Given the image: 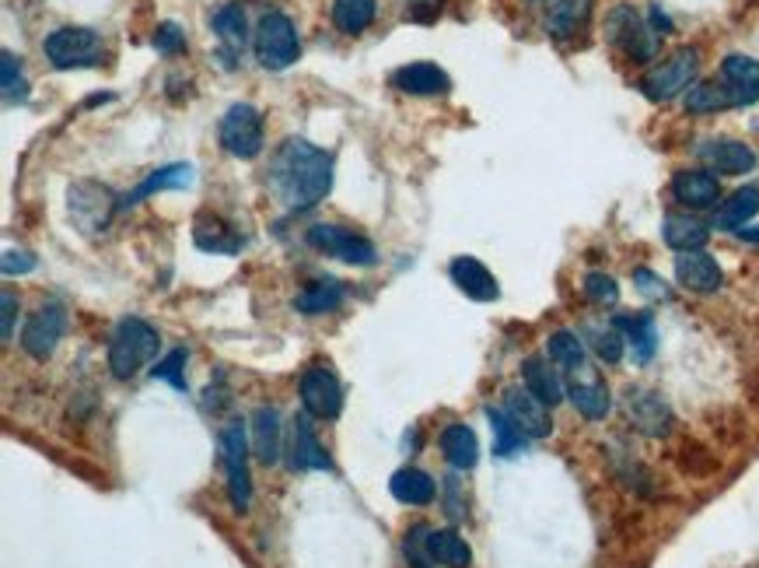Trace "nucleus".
<instances>
[{
	"mask_svg": "<svg viewBox=\"0 0 759 568\" xmlns=\"http://www.w3.org/2000/svg\"><path fill=\"white\" fill-rule=\"evenodd\" d=\"M266 186L287 211H311L332 190V155L305 138H287L266 165Z\"/></svg>",
	"mask_w": 759,
	"mask_h": 568,
	"instance_id": "1",
	"label": "nucleus"
},
{
	"mask_svg": "<svg viewBox=\"0 0 759 568\" xmlns=\"http://www.w3.org/2000/svg\"><path fill=\"white\" fill-rule=\"evenodd\" d=\"M158 352H162V334L141 316H123L116 323L113 337H109V352H105L109 373L116 379H133L144 365L158 358Z\"/></svg>",
	"mask_w": 759,
	"mask_h": 568,
	"instance_id": "2",
	"label": "nucleus"
},
{
	"mask_svg": "<svg viewBox=\"0 0 759 568\" xmlns=\"http://www.w3.org/2000/svg\"><path fill=\"white\" fill-rule=\"evenodd\" d=\"M606 39L616 53H623L630 63H647L658 60L661 50V36L655 32V26L647 21V14H640L634 4H613L606 14Z\"/></svg>",
	"mask_w": 759,
	"mask_h": 568,
	"instance_id": "3",
	"label": "nucleus"
},
{
	"mask_svg": "<svg viewBox=\"0 0 759 568\" xmlns=\"http://www.w3.org/2000/svg\"><path fill=\"white\" fill-rule=\"evenodd\" d=\"M700 74V50L697 47H679L676 53H668L661 63H655L652 71L640 78L637 89L644 92V99L652 102H673L679 95H686L697 84Z\"/></svg>",
	"mask_w": 759,
	"mask_h": 568,
	"instance_id": "4",
	"label": "nucleus"
},
{
	"mask_svg": "<svg viewBox=\"0 0 759 568\" xmlns=\"http://www.w3.org/2000/svg\"><path fill=\"white\" fill-rule=\"evenodd\" d=\"M256 60L266 71H287L301 57V36L284 11H266L253 32Z\"/></svg>",
	"mask_w": 759,
	"mask_h": 568,
	"instance_id": "5",
	"label": "nucleus"
},
{
	"mask_svg": "<svg viewBox=\"0 0 759 568\" xmlns=\"http://www.w3.org/2000/svg\"><path fill=\"white\" fill-rule=\"evenodd\" d=\"M42 53L53 63L57 71H81V68H99L105 50L102 39L95 29L84 26H63L53 29L47 39H42Z\"/></svg>",
	"mask_w": 759,
	"mask_h": 568,
	"instance_id": "6",
	"label": "nucleus"
},
{
	"mask_svg": "<svg viewBox=\"0 0 759 568\" xmlns=\"http://www.w3.org/2000/svg\"><path fill=\"white\" fill-rule=\"evenodd\" d=\"M220 464H225L228 501L235 513H249L253 506V474H249V435L242 422H228L220 432Z\"/></svg>",
	"mask_w": 759,
	"mask_h": 568,
	"instance_id": "7",
	"label": "nucleus"
},
{
	"mask_svg": "<svg viewBox=\"0 0 759 568\" xmlns=\"http://www.w3.org/2000/svg\"><path fill=\"white\" fill-rule=\"evenodd\" d=\"M217 138H220V148L228 151V155L249 162L256 155H263L266 148V123H263V113L256 105L249 102H235L228 105V113L220 116V126H217Z\"/></svg>",
	"mask_w": 759,
	"mask_h": 568,
	"instance_id": "8",
	"label": "nucleus"
},
{
	"mask_svg": "<svg viewBox=\"0 0 759 568\" xmlns=\"http://www.w3.org/2000/svg\"><path fill=\"white\" fill-rule=\"evenodd\" d=\"M308 246L322 253V256H332V260H343V264L350 267H375L378 264V250L368 235L353 232L347 225H329V222H319L308 229Z\"/></svg>",
	"mask_w": 759,
	"mask_h": 568,
	"instance_id": "9",
	"label": "nucleus"
},
{
	"mask_svg": "<svg viewBox=\"0 0 759 568\" xmlns=\"http://www.w3.org/2000/svg\"><path fill=\"white\" fill-rule=\"evenodd\" d=\"M623 418H627L640 435L647 439H668L676 428V414L668 407V400L652 386H627L623 389Z\"/></svg>",
	"mask_w": 759,
	"mask_h": 568,
	"instance_id": "10",
	"label": "nucleus"
},
{
	"mask_svg": "<svg viewBox=\"0 0 759 568\" xmlns=\"http://www.w3.org/2000/svg\"><path fill=\"white\" fill-rule=\"evenodd\" d=\"M298 393H301V407H305L308 418H316V422H337L340 418L343 386H340L329 362H311L301 373Z\"/></svg>",
	"mask_w": 759,
	"mask_h": 568,
	"instance_id": "11",
	"label": "nucleus"
},
{
	"mask_svg": "<svg viewBox=\"0 0 759 568\" xmlns=\"http://www.w3.org/2000/svg\"><path fill=\"white\" fill-rule=\"evenodd\" d=\"M66 326H71V316H66L60 302L39 305V310L29 316L25 331H21V347H25V355L35 362H47L60 347V341L66 337Z\"/></svg>",
	"mask_w": 759,
	"mask_h": 568,
	"instance_id": "12",
	"label": "nucleus"
},
{
	"mask_svg": "<svg viewBox=\"0 0 759 568\" xmlns=\"http://www.w3.org/2000/svg\"><path fill=\"white\" fill-rule=\"evenodd\" d=\"M673 201L686 211H710L721 204V183L710 169H676L668 183Z\"/></svg>",
	"mask_w": 759,
	"mask_h": 568,
	"instance_id": "13",
	"label": "nucleus"
},
{
	"mask_svg": "<svg viewBox=\"0 0 759 568\" xmlns=\"http://www.w3.org/2000/svg\"><path fill=\"white\" fill-rule=\"evenodd\" d=\"M673 274H676L679 288L689 292V295H718L725 288V271H721V264L707 250L676 253Z\"/></svg>",
	"mask_w": 759,
	"mask_h": 568,
	"instance_id": "14",
	"label": "nucleus"
},
{
	"mask_svg": "<svg viewBox=\"0 0 759 568\" xmlns=\"http://www.w3.org/2000/svg\"><path fill=\"white\" fill-rule=\"evenodd\" d=\"M595 0H543V32L553 42H574L588 32Z\"/></svg>",
	"mask_w": 759,
	"mask_h": 568,
	"instance_id": "15",
	"label": "nucleus"
},
{
	"mask_svg": "<svg viewBox=\"0 0 759 568\" xmlns=\"http://www.w3.org/2000/svg\"><path fill=\"white\" fill-rule=\"evenodd\" d=\"M697 159L721 176H749L756 169V151L739 138H710L697 144Z\"/></svg>",
	"mask_w": 759,
	"mask_h": 568,
	"instance_id": "16",
	"label": "nucleus"
},
{
	"mask_svg": "<svg viewBox=\"0 0 759 568\" xmlns=\"http://www.w3.org/2000/svg\"><path fill=\"white\" fill-rule=\"evenodd\" d=\"M501 407L507 410V418L529 435V439H550L553 435L550 407L540 397H532L525 386H507L504 397H501Z\"/></svg>",
	"mask_w": 759,
	"mask_h": 568,
	"instance_id": "17",
	"label": "nucleus"
},
{
	"mask_svg": "<svg viewBox=\"0 0 759 568\" xmlns=\"http://www.w3.org/2000/svg\"><path fill=\"white\" fill-rule=\"evenodd\" d=\"M567 400L571 407L582 414L585 422H606L613 414V393L606 386V379L595 376L592 368L585 373H574L567 383Z\"/></svg>",
	"mask_w": 759,
	"mask_h": 568,
	"instance_id": "18",
	"label": "nucleus"
},
{
	"mask_svg": "<svg viewBox=\"0 0 759 568\" xmlns=\"http://www.w3.org/2000/svg\"><path fill=\"white\" fill-rule=\"evenodd\" d=\"M718 81L725 84L735 109H749L759 102V60L746 53H728L718 68Z\"/></svg>",
	"mask_w": 759,
	"mask_h": 568,
	"instance_id": "19",
	"label": "nucleus"
},
{
	"mask_svg": "<svg viewBox=\"0 0 759 568\" xmlns=\"http://www.w3.org/2000/svg\"><path fill=\"white\" fill-rule=\"evenodd\" d=\"M287 467L295 474H308V470H332V460L326 446L319 443L316 428H311L308 414H298L291 422V446H287Z\"/></svg>",
	"mask_w": 759,
	"mask_h": 568,
	"instance_id": "20",
	"label": "nucleus"
},
{
	"mask_svg": "<svg viewBox=\"0 0 759 568\" xmlns=\"http://www.w3.org/2000/svg\"><path fill=\"white\" fill-rule=\"evenodd\" d=\"M389 84L403 95H417V99H431V95H449L452 92V78L444 74L438 63L417 60V63H403L396 68Z\"/></svg>",
	"mask_w": 759,
	"mask_h": 568,
	"instance_id": "21",
	"label": "nucleus"
},
{
	"mask_svg": "<svg viewBox=\"0 0 759 568\" xmlns=\"http://www.w3.org/2000/svg\"><path fill=\"white\" fill-rule=\"evenodd\" d=\"M613 323L619 326L623 341H627V352H630L634 365H652L655 355H658V341H661L655 313H647V310L619 313V316H613Z\"/></svg>",
	"mask_w": 759,
	"mask_h": 568,
	"instance_id": "22",
	"label": "nucleus"
},
{
	"mask_svg": "<svg viewBox=\"0 0 759 568\" xmlns=\"http://www.w3.org/2000/svg\"><path fill=\"white\" fill-rule=\"evenodd\" d=\"M113 211H120V204H113V190L109 186H99L92 180H81L71 186V214L81 229H102Z\"/></svg>",
	"mask_w": 759,
	"mask_h": 568,
	"instance_id": "23",
	"label": "nucleus"
},
{
	"mask_svg": "<svg viewBox=\"0 0 759 568\" xmlns=\"http://www.w3.org/2000/svg\"><path fill=\"white\" fill-rule=\"evenodd\" d=\"M449 277H452L455 288L465 298H473V302H498L501 298L498 277L490 274V267L480 264L476 256H455L452 264H449Z\"/></svg>",
	"mask_w": 759,
	"mask_h": 568,
	"instance_id": "24",
	"label": "nucleus"
},
{
	"mask_svg": "<svg viewBox=\"0 0 759 568\" xmlns=\"http://www.w3.org/2000/svg\"><path fill=\"white\" fill-rule=\"evenodd\" d=\"M522 386L532 393V397H540L546 407H556L567 400V383L561 376V368H556L546 355H529L522 362Z\"/></svg>",
	"mask_w": 759,
	"mask_h": 568,
	"instance_id": "25",
	"label": "nucleus"
},
{
	"mask_svg": "<svg viewBox=\"0 0 759 568\" xmlns=\"http://www.w3.org/2000/svg\"><path fill=\"white\" fill-rule=\"evenodd\" d=\"M661 239L676 253H697L710 243V225H704L694 211H668L661 217Z\"/></svg>",
	"mask_w": 759,
	"mask_h": 568,
	"instance_id": "26",
	"label": "nucleus"
},
{
	"mask_svg": "<svg viewBox=\"0 0 759 568\" xmlns=\"http://www.w3.org/2000/svg\"><path fill=\"white\" fill-rule=\"evenodd\" d=\"M211 32L217 36L220 47H225V50H220V57H225V63L232 68L235 57H242L245 47H249V21H245V8L242 4L217 8L211 14Z\"/></svg>",
	"mask_w": 759,
	"mask_h": 568,
	"instance_id": "27",
	"label": "nucleus"
},
{
	"mask_svg": "<svg viewBox=\"0 0 759 568\" xmlns=\"http://www.w3.org/2000/svg\"><path fill=\"white\" fill-rule=\"evenodd\" d=\"M253 453H256V460L266 464V467H274L280 460V453H284V428H280V410L270 407V404H259L253 410Z\"/></svg>",
	"mask_w": 759,
	"mask_h": 568,
	"instance_id": "28",
	"label": "nucleus"
},
{
	"mask_svg": "<svg viewBox=\"0 0 759 568\" xmlns=\"http://www.w3.org/2000/svg\"><path fill=\"white\" fill-rule=\"evenodd\" d=\"M438 446H441V456H444V464H449L452 470H473L480 464V439H476V432L462 425V422H452V425H444L441 435H438Z\"/></svg>",
	"mask_w": 759,
	"mask_h": 568,
	"instance_id": "29",
	"label": "nucleus"
},
{
	"mask_svg": "<svg viewBox=\"0 0 759 568\" xmlns=\"http://www.w3.org/2000/svg\"><path fill=\"white\" fill-rule=\"evenodd\" d=\"M389 491L392 498L399 501V506H410V509H423L431 506V501L438 498V480L420 470V467H399L389 480Z\"/></svg>",
	"mask_w": 759,
	"mask_h": 568,
	"instance_id": "30",
	"label": "nucleus"
},
{
	"mask_svg": "<svg viewBox=\"0 0 759 568\" xmlns=\"http://www.w3.org/2000/svg\"><path fill=\"white\" fill-rule=\"evenodd\" d=\"M193 180H196V172H193V165H186V162L162 165V169H154L137 190H130V193L123 196V201H120V211L137 207L141 201H147V196L162 193V190H186V186H193Z\"/></svg>",
	"mask_w": 759,
	"mask_h": 568,
	"instance_id": "31",
	"label": "nucleus"
},
{
	"mask_svg": "<svg viewBox=\"0 0 759 568\" xmlns=\"http://www.w3.org/2000/svg\"><path fill=\"white\" fill-rule=\"evenodd\" d=\"M546 358L567 376L585 373V368H588V344H585L582 331H567V326L553 331L546 337Z\"/></svg>",
	"mask_w": 759,
	"mask_h": 568,
	"instance_id": "32",
	"label": "nucleus"
},
{
	"mask_svg": "<svg viewBox=\"0 0 759 568\" xmlns=\"http://www.w3.org/2000/svg\"><path fill=\"white\" fill-rule=\"evenodd\" d=\"M759 214V186H739L731 196H725L718 214H714V225L718 232H742L752 217Z\"/></svg>",
	"mask_w": 759,
	"mask_h": 568,
	"instance_id": "33",
	"label": "nucleus"
},
{
	"mask_svg": "<svg viewBox=\"0 0 759 568\" xmlns=\"http://www.w3.org/2000/svg\"><path fill=\"white\" fill-rule=\"evenodd\" d=\"M343 298H347V288L337 277H319V281L305 284V288L298 292L295 310L301 316H326V313H337L343 305Z\"/></svg>",
	"mask_w": 759,
	"mask_h": 568,
	"instance_id": "34",
	"label": "nucleus"
},
{
	"mask_svg": "<svg viewBox=\"0 0 759 568\" xmlns=\"http://www.w3.org/2000/svg\"><path fill=\"white\" fill-rule=\"evenodd\" d=\"M428 555L434 565L444 568H469L473 565V548H469V540L455 530V527H431L428 530Z\"/></svg>",
	"mask_w": 759,
	"mask_h": 568,
	"instance_id": "35",
	"label": "nucleus"
},
{
	"mask_svg": "<svg viewBox=\"0 0 759 568\" xmlns=\"http://www.w3.org/2000/svg\"><path fill=\"white\" fill-rule=\"evenodd\" d=\"M582 337H585V344H588V352H592L602 365H609V368H613V365H619L623 358H627V341H623L619 326H616L613 320L582 326Z\"/></svg>",
	"mask_w": 759,
	"mask_h": 568,
	"instance_id": "36",
	"label": "nucleus"
},
{
	"mask_svg": "<svg viewBox=\"0 0 759 568\" xmlns=\"http://www.w3.org/2000/svg\"><path fill=\"white\" fill-rule=\"evenodd\" d=\"M196 246L204 253H217V256H235L242 250V235L235 229H228L220 217H196V229H193Z\"/></svg>",
	"mask_w": 759,
	"mask_h": 568,
	"instance_id": "37",
	"label": "nucleus"
},
{
	"mask_svg": "<svg viewBox=\"0 0 759 568\" xmlns=\"http://www.w3.org/2000/svg\"><path fill=\"white\" fill-rule=\"evenodd\" d=\"M378 0H332V26L343 36H361L375 26Z\"/></svg>",
	"mask_w": 759,
	"mask_h": 568,
	"instance_id": "38",
	"label": "nucleus"
},
{
	"mask_svg": "<svg viewBox=\"0 0 759 568\" xmlns=\"http://www.w3.org/2000/svg\"><path fill=\"white\" fill-rule=\"evenodd\" d=\"M686 113L694 116H710V113H725V109H735L731 95L725 92V84L714 78V81H697L694 89L683 95Z\"/></svg>",
	"mask_w": 759,
	"mask_h": 568,
	"instance_id": "39",
	"label": "nucleus"
},
{
	"mask_svg": "<svg viewBox=\"0 0 759 568\" xmlns=\"http://www.w3.org/2000/svg\"><path fill=\"white\" fill-rule=\"evenodd\" d=\"M486 422H490V432H494V453L498 456H519L525 446H529V435L507 418L504 407H486Z\"/></svg>",
	"mask_w": 759,
	"mask_h": 568,
	"instance_id": "40",
	"label": "nucleus"
},
{
	"mask_svg": "<svg viewBox=\"0 0 759 568\" xmlns=\"http://www.w3.org/2000/svg\"><path fill=\"white\" fill-rule=\"evenodd\" d=\"M186 347H172V352L165 355V358H158L154 362V368H151V376L154 379H162V383H168V386H175L178 393H186Z\"/></svg>",
	"mask_w": 759,
	"mask_h": 568,
	"instance_id": "41",
	"label": "nucleus"
},
{
	"mask_svg": "<svg viewBox=\"0 0 759 568\" xmlns=\"http://www.w3.org/2000/svg\"><path fill=\"white\" fill-rule=\"evenodd\" d=\"M582 292L595 305H616L619 302V281L606 271H588L582 277Z\"/></svg>",
	"mask_w": 759,
	"mask_h": 568,
	"instance_id": "42",
	"label": "nucleus"
},
{
	"mask_svg": "<svg viewBox=\"0 0 759 568\" xmlns=\"http://www.w3.org/2000/svg\"><path fill=\"white\" fill-rule=\"evenodd\" d=\"M0 71H4V102L14 105V102H25L29 99V81H25V71H21V60L4 50V57H0Z\"/></svg>",
	"mask_w": 759,
	"mask_h": 568,
	"instance_id": "43",
	"label": "nucleus"
},
{
	"mask_svg": "<svg viewBox=\"0 0 759 568\" xmlns=\"http://www.w3.org/2000/svg\"><path fill=\"white\" fill-rule=\"evenodd\" d=\"M428 523H417L413 530H407L403 537V558L410 568H434L431 555H428Z\"/></svg>",
	"mask_w": 759,
	"mask_h": 568,
	"instance_id": "44",
	"label": "nucleus"
},
{
	"mask_svg": "<svg viewBox=\"0 0 759 568\" xmlns=\"http://www.w3.org/2000/svg\"><path fill=\"white\" fill-rule=\"evenodd\" d=\"M634 288L647 302H673V288H668L665 277L655 274L652 267H634Z\"/></svg>",
	"mask_w": 759,
	"mask_h": 568,
	"instance_id": "45",
	"label": "nucleus"
},
{
	"mask_svg": "<svg viewBox=\"0 0 759 568\" xmlns=\"http://www.w3.org/2000/svg\"><path fill=\"white\" fill-rule=\"evenodd\" d=\"M154 50L162 57H175L186 50V32L175 26V21H162L158 32H154Z\"/></svg>",
	"mask_w": 759,
	"mask_h": 568,
	"instance_id": "46",
	"label": "nucleus"
},
{
	"mask_svg": "<svg viewBox=\"0 0 759 568\" xmlns=\"http://www.w3.org/2000/svg\"><path fill=\"white\" fill-rule=\"evenodd\" d=\"M39 267V260L29 250H8L4 253V277H21V274H32Z\"/></svg>",
	"mask_w": 759,
	"mask_h": 568,
	"instance_id": "47",
	"label": "nucleus"
},
{
	"mask_svg": "<svg viewBox=\"0 0 759 568\" xmlns=\"http://www.w3.org/2000/svg\"><path fill=\"white\" fill-rule=\"evenodd\" d=\"M459 480L455 477H449V480H444V513H449V519H465V501L459 498Z\"/></svg>",
	"mask_w": 759,
	"mask_h": 568,
	"instance_id": "48",
	"label": "nucleus"
},
{
	"mask_svg": "<svg viewBox=\"0 0 759 568\" xmlns=\"http://www.w3.org/2000/svg\"><path fill=\"white\" fill-rule=\"evenodd\" d=\"M14 320H18V295L4 292V326H0V337H4V344L14 341Z\"/></svg>",
	"mask_w": 759,
	"mask_h": 568,
	"instance_id": "49",
	"label": "nucleus"
},
{
	"mask_svg": "<svg viewBox=\"0 0 759 568\" xmlns=\"http://www.w3.org/2000/svg\"><path fill=\"white\" fill-rule=\"evenodd\" d=\"M647 21H652L658 36H668V32H673V18H668L658 4H652V11H647Z\"/></svg>",
	"mask_w": 759,
	"mask_h": 568,
	"instance_id": "50",
	"label": "nucleus"
},
{
	"mask_svg": "<svg viewBox=\"0 0 759 568\" xmlns=\"http://www.w3.org/2000/svg\"><path fill=\"white\" fill-rule=\"evenodd\" d=\"M742 239V243H749V246H759V225H746L742 232H735Z\"/></svg>",
	"mask_w": 759,
	"mask_h": 568,
	"instance_id": "51",
	"label": "nucleus"
}]
</instances>
